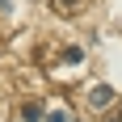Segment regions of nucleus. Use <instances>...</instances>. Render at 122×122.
Returning a JSON list of instances; mask_svg holds the SVG:
<instances>
[{
	"label": "nucleus",
	"instance_id": "1",
	"mask_svg": "<svg viewBox=\"0 0 122 122\" xmlns=\"http://www.w3.org/2000/svg\"><path fill=\"white\" fill-rule=\"evenodd\" d=\"M88 101H93L97 110H105V105H110V101H114V88H110V84H97V88H93V93H88Z\"/></svg>",
	"mask_w": 122,
	"mask_h": 122
},
{
	"label": "nucleus",
	"instance_id": "2",
	"mask_svg": "<svg viewBox=\"0 0 122 122\" xmlns=\"http://www.w3.org/2000/svg\"><path fill=\"white\" fill-rule=\"evenodd\" d=\"M76 4H80V0H51V9L63 13V17H67V13H76Z\"/></svg>",
	"mask_w": 122,
	"mask_h": 122
},
{
	"label": "nucleus",
	"instance_id": "3",
	"mask_svg": "<svg viewBox=\"0 0 122 122\" xmlns=\"http://www.w3.org/2000/svg\"><path fill=\"white\" fill-rule=\"evenodd\" d=\"M63 59H67V63H80V59H84V51H80V46H67V51H63Z\"/></svg>",
	"mask_w": 122,
	"mask_h": 122
},
{
	"label": "nucleus",
	"instance_id": "4",
	"mask_svg": "<svg viewBox=\"0 0 122 122\" xmlns=\"http://www.w3.org/2000/svg\"><path fill=\"white\" fill-rule=\"evenodd\" d=\"M21 118H25V122H38V118H42V110H38V105H25Z\"/></svg>",
	"mask_w": 122,
	"mask_h": 122
},
{
	"label": "nucleus",
	"instance_id": "5",
	"mask_svg": "<svg viewBox=\"0 0 122 122\" xmlns=\"http://www.w3.org/2000/svg\"><path fill=\"white\" fill-rule=\"evenodd\" d=\"M46 122H67V114H63V110H51V114H46Z\"/></svg>",
	"mask_w": 122,
	"mask_h": 122
}]
</instances>
